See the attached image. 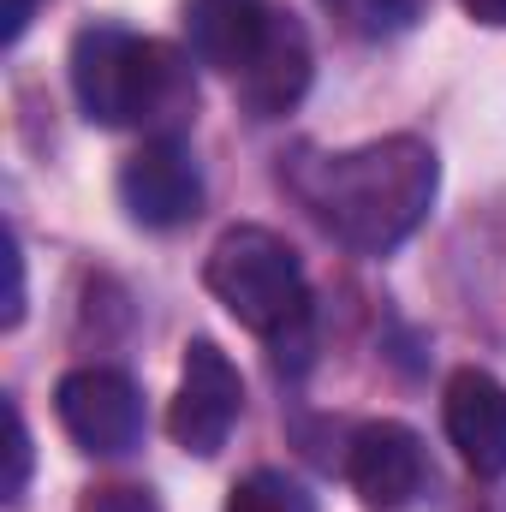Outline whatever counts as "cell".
Returning <instances> with one entry per match:
<instances>
[{"label": "cell", "mask_w": 506, "mask_h": 512, "mask_svg": "<svg viewBox=\"0 0 506 512\" xmlns=\"http://www.w3.org/2000/svg\"><path fill=\"white\" fill-rule=\"evenodd\" d=\"M304 209L358 256L399 251L435 209L441 161L423 137H376L292 173Z\"/></svg>", "instance_id": "obj_1"}, {"label": "cell", "mask_w": 506, "mask_h": 512, "mask_svg": "<svg viewBox=\"0 0 506 512\" xmlns=\"http://www.w3.org/2000/svg\"><path fill=\"white\" fill-rule=\"evenodd\" d=\"M72 96L90 126H149L155 137H179L197 120L191 60L167 42L131 36L120 24H90L72 42Z\"/></svg>", "instance_id": "obj_2"}, {"label": "cell", "mask_w": 506, "mask_h": 512, "mask_svg": "<svg viewBox=\"0 0 506 512\" xmlns=\"http://www.w3.org/2000/svg\"><path fill=\"white\" fill-rule=\"evenodd\" d=\"M209 292L227 304V316L239 328H251L262 340H286L304 328L310 316V286H304V262L298 251L268 233V227H227L215 239V251L203 262Z\"/></svg>", "instance_id": "obj_3"}, {"label": "cell", "mask_w": 506, "mask_h": 512, "mask_svg": "<svg viewBox=\"0 0 506 512\" xmlns=\"http://www.w3.org/2000/svg\"><path fill=\"white\" fill-rule=\"evenodd\" d=\"M245 411V382L233 370V358L215 346V340H191L185 346V370H179V393H173V411H167V429L185 453L197 459H215L233 435Z\"/></svg>", "instance_id": "obj_4"}, {"label": "cell", "mask_w": 506, "mask_h": 512, "mask_svg": "<svg viewBox=\"0 0 506 512\" xmlns=\"http://www.w3.org/2000/svg\"><path fill=\"white\" fill-rule=\"evenodd\" d=\"M54 411H60V429L96 459H120V453H131L143 441V393L120 370L90 364V370L60 376Z\"/></svg>", "instance_id": "obj_5"}, {"label": "cell", "mask_w": 506, "mask_h": 512, "mask_svg": "<svg viewBox=\"0 0 506 512\" xmlns=\"http://www.w3.org/2000/svg\"><path fill=\"white\" fill-rule=\"evenodd\" d=\"M120 203L137 227H185L203 209V167L185 149V137H149L120 167Z\"/></svg>", "instance_id": "obj_6"}, {"label": "cell", "mask_w": 506, "mask_h": 512, "mask_svg": "<svg viewBox=\"0 0 506 512\" xmlns=\"http://www.w3.org/2000/svg\"><path fill=\"white\" fill-rule=\"evenodd\" d=\"M346 483L364 501V512H411L429 483V459H423L417 429H405L393 417L364 423L346 447Z\"/></svg>", "instance_id": "obj_7"}, {"label": "cell", "mask_w": 506, "mask_h": 512, "mask_svg": "<svg viewBox=\"0 0 506 512\" xmlns=\"http://www.w3.org/2000/svg\"><path fill=\"white\" fill-rule=\"evenodd\" d=\"M233 84H239V102H245L251 120H280L304 102V90H310V36L292 12H268V30L256 42L251 66Z\"/></svg>", "instance_id": "obj_8"}, {"label": "cell", "mask_w": 506, "mask_h": 512, "mask_svg": "<svg viewBox=\"0 0 506 512\" xmlns=\"http://www.w3.org/2000/svg\"><path fill=\"white\" fill-rule=\"evenodd\" d=\"M441 423L477 477H506V382L489 370H453L441 393Z\"/></svg>", "instance_id": "obj_9"}, {"label": "cell", "mask_w": 506, "mask_h": 512, "mask_svg": "<svg viewBox=\"0 0 506 512\" xmlns=\"http://www.w3.org/2000/svg\"><path fill=\"white\" fill-rule=\"evenodd\" d=\"M268 0H191L185 24H191V54L227 78H239L251 66L256 42L268 30Z\"/></svg>", "instance_id": "obj_10"}, {"label": "cell", "mask_w": 506, "mask_h": 512, "mask_svg": "<svg viewBox=\"0 0 506 512\" xmlns=\"http://www.w3.org/2000/svg\"><path fill=\"white\" fill-rule=\"evenodd\" d=\"M334 12L340 30L364 36V42H381V36H399L417 24V0H322Z\"/></svg>", "instance_id": "obj_11"}, {"label": "cell", "mask_w": 506, "mask_h": 512, "mask_svg": "<svg viewBox=\"0 0 506 512\" xmlns=\"http://www.w3.org/2000/svg\"><path fill=\"white\" fill-rule=\"evenodd\" d=\"M227 512H316V507H310V495H304L292 477H280V471H251V477L233 489Z\"/></svg>", "instance_id": "obj_12"}, {"label": "cell", "mask_w": 506, "mask_h": 512, "mask_svg": "<svg viewBox=\"0 0 506 512\" xmlns=\"http://www.w3.org/2000/svg\"><path fill=\"white\" fill-rule=\"evenodd\" d=\"M6 459H12V465H6V507H18V501H24V489H30V459H36V453H30L24 411H18L12 399H6Z\"/></svg>", "instance_id": "obj_13"}, {"label": "cell", "mask_w": 506, "mask_h": 512, "mask_svg": "<svg viewBox=\"0 0 506 512\" xmlns=\"http://www.w3.org/2000/svg\"><path fill=\"white\" fill-rule=\"evenodd\" d=\"M0 256H6V316H0V322L18 328V322H24V251H18L12 233L0 239Z\"/></svg>", "instance_id": "obj_14"}, {"label": "cell", "mask_w": 506, "mask_h": 512, "mask_svg": "<svg viewBox=\"0 0 506 512\" xmlns=\"http://www.w3.org/2000/svg\"><path fill=\"white\" fill-rule=\"evenodd\" d=\"M78 512H161V507H155L149 489H120V483H114V489H90Z\"/></svg>", "instance_id": "obj_15"}, {"label": "cell", "mask_w": 506, "mask_h": 512, "mask_svg": "<svg viewBox=\"0 0 506 512\" xmlns=\"http://www.w3.org/2000/svg\"><path fill=\"white\" fill-rule=\"evenodd\" d=\"M30 18H36V0H6L0 6V42H18L30 30Z\"/></svg>", "instance_id": "obj_16"}, {"label": "cell", "mask_w": 506, "mask_h": 512, "mask_svg": "<svg viewBox=\"0 0 506 512\" xmlns=\"http://www.w3.org/2000/svg\"><path fill=\"white\" fill-rule=\"evenodd\" d=\"M459 6H465L477 24H495V30L506 24V0H459Z\"/></svg>", "instance_id": "obj_17"}]
</instances>
